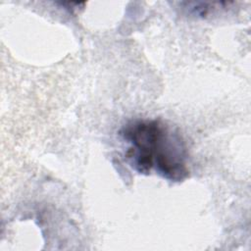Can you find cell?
I'll return each instance as SVG.
<instances>
[{"instance_id": "obj_1", "label": "cell", "mask_w": 251, "mask_h": 251, "mask_svg": "<svg viewBox=\"0 0 251 251\" xmlns=\"http://www.w3.org/2000/svg\"><path fill=\"white\" fill-rule=\"evenodd\" d=\"M120 135L128 144L126 159L137 173L149 175L155 171L170 181H182L189 176L185 142L163 121H131L121 128Z\"/></svg>"}]
</instances>
